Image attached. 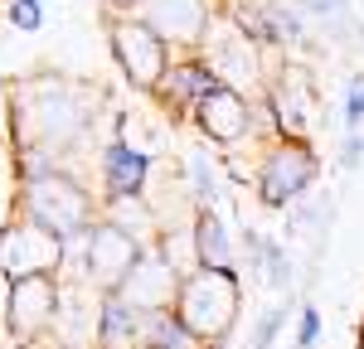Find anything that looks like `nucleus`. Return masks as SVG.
<instances>
[{
	"instance_id": "1",
	"label": "nucleus",
	"mask_w": 364,
	"mask_h": 349,
	"mask_svg": "<svg viewBox=\"0 0 364 349\" xmlns=\"http://www.w3.org/2000/svg\"><path fill=\"white\" fill-rule=\"evenodd\" d=\"M102 107V87L68 78L54 68H34L10 83V141L15 179L49 170H73V150H83Z\"/></svg>"
},
{
	"instance_id": "2",
	"label": "nucleus",
	"mask_w": 364,
	"mask_h": 349,
	"mask_svg": "<svg viewBox=\"0 0 364 349\" xmlns=\"http://www.w3.org/2000/svg\"><path fill=\"white\" fill-rule=\"evenodd\" d=\"M10 214L49 228L54 238H78L102 218V199L87 189V179L78 170H49L34 179H15Z\"/></svg>"
},
{
	"instance_id": "3",
	"label": "nucleus",
	"mask_w": 364,
	"mask_h": 349,
	"mask_svg": "<svg viewBox=\"0 0 364 349\" xmlns=\"http://www.w3.org/2000/svg\"><path fill=\"white\" fill-rule=\"evenodd\" d=\"M243 311V277L233 267H195L180 277L175 291V320L195 335L204 349H219L233 335Z\"/></svg>"
},
{
	"instance_id": "4",
	"label": "nucleus",
	"mask_w": 364,
	"mask_h": 349,
	"mask_svg": "<svg viewBox=\"0 0 364 349\" xmlns=\"http://www.w3.org/2000/svg\"><path fill=\"white\" fill-rule=\"evenodd\" d=\"M316 174H321V155L311 136H272L267 145H257L248 184L262 209H291L316 184Z\"/></svg>"
},
{
	"instance_id": "5",
	"label": "nucleus",
	"mask_w": 364,
	"mask_h": 349,
	"mask_svg": "<svg viewBox=\"0 0 364 349\" xmlns=\"http://www.w3.org/2000/svg\"><path fill=\"white\" fill-rule=\"evenodd\" d=\"M195 54L209 63L214 83L233 87V92H243V97H262L267 83H272V68H267V58H262L267 49H262L257 39H248V29L228 15V5H224V15L214 20V29L204 34V44H199Z\"/></svg>"
},
{
	"instance_id": "6",
	"label": "nucleus",
	"mask_w": 364,
	"mask_h": 349,
	"mask_svg": "<svg viewBox=\"0 0 364 349\" xmlns=\"http://www.w3.org/2000/svg\"><path fill=\"white\" fill-rule=\"evenodd\" d=\"M102 15H107V20H102V34H107L112 63L122 68V78H127V87H132L136 97H151V92L161 87V78H166L175 49H170L156 29H146L141 20H132V15H112V10H102Z\"/></svg>"
},
{
	"instance_id": "7",
	"label": "nucleus",
	"mask_w": 364,
	"mask_h": 349,
	"mask_svg": "<svg viewBox=\"0 0 364 349\" xmlns=\"http://www.w3.org/2000/svg\"><path fill=\"white\" fill-rule=\"evenodd\" d=\"M102 10L132 15L146 29H156L175 54H195L214 20L224 15V0H102Z\"/></svg>"
},
{
	"instance_id": "8",
	"label": "nucleus",
	"mask_w": 364,
	"mask_h": 349,
	"mask_svg": "<svg viewBox=\"0 0 364 349\" xmlns=\"http://www.w3.org/2000/svg\"><path fill=\"white\" fill-rule=\"evenodd\" d=\"M195 131L214 145L219 155H238V150H257L267 145L262 126H257V97H243L233 87H214L195 107Z\"/></svg>"
},
{
	"instance_id": "9",
	"label": "nucleus",
	"mask_w": 364,
	"mask_h": 349,
	"mask_svg": "<svg viewBox=\"0 0 364 349\" xmlns=\"http://www.w3.org/2000/svg\"><path fill=\"white\" fill-rule=\"evenodd\" d=\"M5 335L15 340V349H34L54 335L58 320V277H25V282H5Z\"/></svg>"
},
{
	"instance_id": "10",
	"label": "nucleus",
	"mask_w": 364,
	"mask_h": 349,
	"mask_svg": "<svg viewBox=\"0 0 364 349\" xmlns=\"http://www.w3.org/2000/svg\"><path fill=\"white\" fill-rule=\"evenodd\" d=\"M63 267V238L49 228L29 223L20 214H10L0 223V277L5 282H25V277H58Z\"/></svg>"
},
{
	"instance_id": "11",
	"label": "nucleus",
	"mask_w": 364,
	"mask_h": 349,
	"mask_svg": "<svg viewBox=\"0 0 364 349\" xmlns=\"http://www.w3.org/2000/svg\"><path fill=\"white\" fill-rule=\"evenodd\" d=\"M180 267L151 243V248H141L136 267L127 272V282L117 287V296L132 306V311H141V316H166V311H175V291H180Z\"/></svg>"
},
{
	"instance_id": "12",
	"label": "nucleus",
	"mask_w": 364,
	"mask_h": 349,
	"mask_svg": "<svg viewBox=\"0 0 364 349\" xmlns=\"http://www.w3.org/2000/svg\"><path fill=\"white\" fill-rule=\"evenodd\" d=\"M156 179V160L127 136H107L97 150V199H141Z\"/></svg>"
},
{
	"instance_id": "13",
	"label": "nucleus",
	"mask_w": 364,
	"mask_h": 349,
	"mask_svg": "<svg viewBox=\"0 0 364 349\" xmlns=\"http://www.w3.org/2000/svg\"><path fill=\"white\" fill-rule=\"evenodd\" d=\"M214 73H209V63L199 54H175L170 58V68H166V78H161V87L151 92L161 107H166L175 121H190L195 116V107L214 92Z\"/></svg>"
},
{
	"instance_id": "14",
	"label": "nucleus",
	"mask_w": 364,
	"mask_h": 349,
	"mask_svg": "<svg viewBox=\"0 0 364 349\" xmlns=\"http://www.w3.org/2000/svg\"><path fill=\"white\" fill-rule=\"evenodd\" d=\"M141 330H146V316L132 311L117 291H107L97 306V345L92 349H141Z\"/></svg>"
},
{
	"instance_id": "15",
	"label": "nucleus",
	"mask_w": 364,
	"mask_h": 349,
	"mask_svg": "<svg viewBox=\"0 0 364 349\" xmlns=\"http://www.w3.org/2000/svg\"><path fill=\"white\" fill-rule=\"evenodd\" d=\"M190 228H195V257L199 267H233L238 272V257H233V238H228V223L214 204H199L190 214Z\"/></svg>"
},
{
	"instance_id": "16",
	"label": "nucleus",
	"mask_w": 364,
	"mask_h": 349,
	"mask_svg": "<svg viewBox=\"0 0 364 349\" xmlns=\"http://www.w3.org/2000/svg\"><path fill=\"white\" fill-rule=\"evenodd\" d=\"M141 349H204L175 320V311H166V316H146V330H141Z\"/></svg>"
},
{
	"instance_id": "17",
	"label": "nucleus",
	"mask_w": 364,
	"mask_h": 349,
	"mask_svg": "<svg viewBox=\"0 0 364 349\" xmlns=\"http://www.w3.org/2000/svg\"><path fill=\"white\" fill-rule=\"evenodd\" d=\"M282 325H287V306H267L262 316H257V325H252V340L248 349H272L282 335Z\"/></svg>"
},
{
	"instance_id": "18",
	"label": "nucleus",
	"mask_w": 364,
	"mask_h": 349,
	"mask_svg": "<svg viewBox=\"0 0 364 349\" xmlns=\"http://www.w3.org/2000/svg\"><path fill=\"white\" fill-rule=\"evenodd\" d=\"M340 116H345V131H364V78H350Z\"/></svg>"
},
{
	"instance_id": "19",
	"label": "nucleus",
	"mask_w": 364,
	"mask_h": 349,
	"mask_svg": "<svg viewBox=\"0 0 364 349\" xmlns=\"http://www.w3.org/2000/svg\"><path fill=\"white\" fill-rule=\"evenodd\" d=\"M10 25L34 34V29L44 25V0H10Z\"/></svg>"
},
{
	"instance_id": "20",
	"label": "nucleus",
	"mask_w": 364,
	"mask_h": 349,
	"mask_svg": "<svg viewBox=\"0 0 364 349\" xmlns=\"http://www.w3.org/2000/svg\"><path fill=\"white\" fill-rule=\"evenodd\" d=\"M321 345V311L316 306H301V316H296V349H316Z\"/></svg>"
},
{
	"instance_id": "21",
	"label": "nucleus",
	"mask_w": 364,
	"mask_h": 349,
	"mask_svg": "<svg viewBox=\"0 0 364 349\" xmlns=\"http://www.w3.org/2000/svg\"><path fill=\"white\" fill-rule=\"evenodd\" d=\"M360 160H364V131H345V141H340V165L355 170Z\"/></svg>"
},
{
	"instance_id": "22",
	"label": "nucleus",
	"mask_w": 364,
	"mask_h": 349,
	"mask_svg": "<svg viewBox=\"0 0 364 349\" xmlns=\"http://www.w3.org/2000/svg\"><path fill=\"white\" fill-rule=\"evenodd\" d=\"M34 349H68V345H49V340H44V345H34Z\"/></svg>"
},
{
	"instance_id": "23",
	"label": "nucleus",
	"mask_w": 364,
	"mask_h": 349,
	"mask_svg": "<svg viewBox=\"0 0 364 349\" xmlns=\"http://www.w3.org/2000/svg\"><path fill=\"white\" fill-rule=\"evenodd\" d=\"M355 349H364V335H360V340H355Z\"/></svg>"
},
{
	"instance_id": "24",
	"label": "nucleus",
	"mask_w": 364,
	"mask_h": 349,
	"mask_svg": "<svg viewBox=\"0 0 364 349\" xmlns=\"http://www.w3.org/2000/svg\"><path fill=\"white\" fill-rule=\"evenodd\" d=\"M360 335H364V316H360Z\"/></svg>"
}]
</instances>
